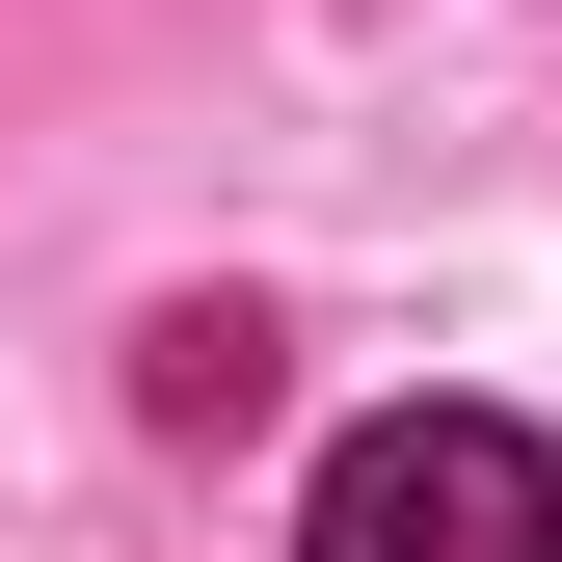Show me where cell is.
I'll list each match as a JSON object with an SVG mask.
<instances>
[{"label": "cell", "mask_w": 562, "mask_h": 562, "mask_svg": "<svg viewBox=\"0 0 562 562\" xmlns=\"http://www.w3.org/2000/svg\"><path fill=\"white\" fill-rule=\"evenodd\" d=\"M134 402H161V429H268V322H241V295H188L161 348H134Z\"/></svg>", "instance_id": "obj_2"}, {"label": "cell", "mask_w": 562, "mask_h": 562, "mask_svg": "<svg viewBox=\"0 0 562 562\" xmlns=\"http://www.w3.org/2000/svg\"><path fill=\"white\" fill-rule=\"evenodd\" d=\"M295 562H562V456L509 402H375V429L322 456Z\"/></svg>", "instance_id": "obj_1"}]
</instances>
